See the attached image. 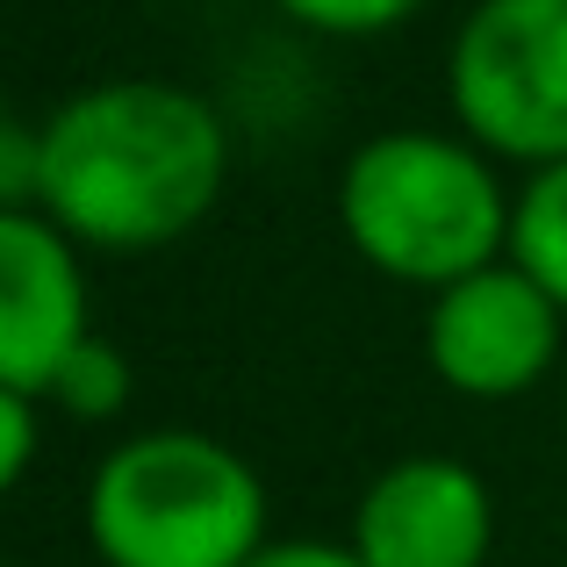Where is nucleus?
I'll return each mask as SVG.
<instances>
[{"mask_svg":"<svg viewBox=\"0 0 567 567\" xmlns=\"http://www.w3.org/2000/svg\"><path fill=\"white\" fill-rule=\"evenodd\" d=\"M230 123L181 80H94L37 123V208L80 251H166L223 202Z\"/></svg>","mask_w":567,"mask_h":567,"instance_id":"f257e3e1","label":"nucleus"},{"mask_svg":"<svg viewBox=\"0 0 567 567\" xmlns=\"http://www.w3.org/2000/svg\"><path fill=\"white\" fill-rule=\"evenodd\" d=\"M517 194L496 158L460 130H374L338 166V230L374 274L402 288H453L511 259Z\"/></svg>","mask_w":567,"mask_h":567,"instance_id":"f03ea898","label":"nucleus"},{"mask_svg":"<svg viewBox=\"0 0 567 567\" xmlns=\"http://www.w3.org/2000/svg\"><path fill=\"white\" fill-rule=\"evenodd\" d=\"M274 503L216 431H130L86 474V539L101 567H245L274 546Z\"/></svg>","mask_w":567,"mask_h":567,"instance_id":"7ed1b4c3","label":"nucleus"},{"mask_svg":"<svg viewBox=\"0 0 567 567\" xmlns=\"http://www.w3.org/2000/svg\"><path fill=\"white\" fill-rule=\"evenodd\" d=\"M445 109L488 158H567V0H474L445 43Z\"/></svg>","mask_w":567,"mask_h":567,"instance_id":"20e7f679","label":"nucleus"},{"mask_svg":"<svg viewBox=\"0 0 567 567\" xmlns=\"http://www.w3.org/2000/svg\"><path fill=\"white\" fill-rule=\"evenodd\" d=\"M567 309L517 259H496L482 274L453 280L424 302V360L453 395L511 402L539 388L560 360Z\"/></svg>","mask_w":567,"mask_h":567,"instance_id":"39448f33","label":"nucleus"},{"mask_svg":"<svg viewBox=\"0 0 567 567\" xmlns=\"http://www.w3.org/2000/svg\"><path fill=\"white\" fill-rule=\"evenodd\" d=\"M346 546L367 567H488L496 496L453 453H402L367 474Z\"/></svg>","mask_w":567,"mask_h":567,"instance_id":"423d86ee","label":"nucleus"},{"mask_svg":"<svg viewBox=\"0 0 567 567\" xmlns=\"http://www.w3.org/2000/svg\"><path fill=\"white\" fill-rule=\"evenodd\" d=\"M86 338L94 302L80 245L43 208H0V388L43 402Z\"/></svg>","mask_w":567,"mask_h":567,"instance_id":"0eeeda50","label":"nucleus"},{"mask_svg":"<svg viewBox=\"0 0 567 567\" xmlns=\"http://www.w3.org/2000/svg\"><path fill=\"white\" fill-rule=\"evenodd\" d=\"M511 259L567 309V158L525 173L517 216H511Z\"/></svg>","mask_w":567,"mask_h":567,"instance_id":"6e6552de","label":"nucleus"},{"mask_svg":"<svg viewBox=\"0 0 567 567\" xmlns=\"http://www.w3.org/2000/svg\"><path fill=\"white\" fill-rule=\"evenodd\" d=\"M130 388H137V381H130V352L115 346V338L94 331L65 367H58V381H51L43 402H58L72 424H109V416H123Z\"/></svg>","mask_w":567,"mask_h":567,"instance_id":"1a4fd4ad","label":"nucleus"},{"mask_svg":"<svg viewBox=\"0 0 567 567\" xmlns=\"http://www.w3.org/2000/svg\"><path fill=\"white\" fill-rule=\"evenodd\" d=\"M274 8L317 37H381V29L410 22L424 0H274Z\"/></svg>","mask_w":567,"mask_h":567,"instance_id":"9d476101","label":"nucleus"},{"mask_svg":"<svg viewBox=\"0 0 567 567\" xmlns=\"http://www.w3.org/2000/svg\"><path fill=\"white\" fill-rule=\"evenodd\" d=\"M0 208H37V123L0 101Z\"/></svg>","mask_w":567,"mask_h":567,"instance_id":"9b49d317","label":"nucleus"},{"mask_svg":"<svg viewBox=\"0 0 567 567\" xmlns=\"http://www.w3.org/2000/svg\"><path fill=\"white\" fill-rule=\"evenodd\" d=\"M37 445H43V424H37V395H14L0 388V496L37 467Z\"/></svg>","mask_w":567,"mask_h":567,"instance_id":"f8f14e48","label":"nucleus"},{"mask_svg":"<svg viewBox=\"0 0 567 567\" xmlns=\"http://www.w3.org/2000/svg\"><path fill=\"white\" fill-rule=\"evenodd\" d=\"M245 567H367V560L352 554L346 539H274L259 560H245Z\"/></svg>","mask_w":567,"mask_h":567,"instance_id":"ddd939ff","label":"nucleus"},{"mask_svg":"<svg viewBox=\"0 0 567 567\" xmlns=\"http://www.w3.org/2000/svg\"><path fill=\"white\" fill-rule=\"evenodd\" d=\"M560 439H567V410H560Z\"/></svg>","mask_w":567,"mask_h":567,"instance_id":"4468645a","label":"nucleus"}]
</instances>
